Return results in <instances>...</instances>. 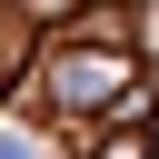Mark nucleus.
I'll use <instances>...</instances> for the list:
<instances>
[{
    "instance_id": "7ed1b4c3",
    "label": "nucleus",
    "mask_w": 159,
    "mask_h": 159,
    "mask_svg": "<svg viewBox=\"0 0 159 159\" xmlns=\"http://www.w3.org/2000/svg\"><path fill=\"white\" fill-rule=\"evenodd\" d=\"M139 139H149V159H159V89H149V129H139Z\"/></svg>"
},
{
    "instance_id": "f257e3e1",
    "label": "nucleus",
    "mask_w": 159,
    "mask_h": 159,
    "mask_svg": "<svg viewBox=\"0 0 159 159\" xmlns=\"http://www.w3.org/2000/svg\"><path fill=\"white\" fill-rule=\"evenodd\" d=\"M80 159H149V139H139V129H89Z\"/></svg>"
},
{
    "instance_id": "f03ea898",
    "label": "nucleus",
    "mask_w": 159,
    "mask_h": 159,
    "mask_svg": "<svg viewBox=\"0 0 159 159\" xmlns=\"http://www.w3.org/2000/svg\"><path fill=\"white\" fill-rule=\"evenodd\" d=\"M0 159H40V149H30V139H20V129H0Z\"/></svg>"
}]
</instances>
